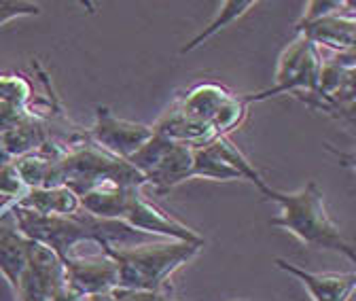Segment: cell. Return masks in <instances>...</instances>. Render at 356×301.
Segmentation results:
<instances>
[{
  "mask_svg": "<svg viewBox=\"0 0 356 301\" xmlns=\"http://www.w3.org/2000/svg\"><path fill=\"white\" fill-rule=\"evenodd\" d=\"M49 136H51L49 123L32 113H28L24 119H19L15 125H11L9 130L0 132V140H3L5 149L9 151V155L13 159L22 157L26 153L38 151L40 145Z\"/></svg>",
  "mask_w": 356,
  "mask_h": 301,
  "instance_id": "cell-17",
  "label": "cell"
},
{
  "mask_svg": "<svg viewBox=\"0 0 356 301\" xmlns=\"http://www.w3.org/2000/svg\"><path fill=\"white\" fill-rule=\"evenodd\" d=\"M70 297L87 293H111L119 286V268L108 254L68 257L64 261Z\"/></svg>",
  "mask_w": 356,
  "mask_h": 301,
  "instance_id": "cell-10",
  "label": "cell"
},
{
  "mask_svg": "<svg viewBox=\"0 0 356 301\" xmlns=\"http://www.w3.org/2000/svg\"><path fill=\"white\" fill-rule=\"evenodd\" d=\"M229 98H232V92L227 88L208 81V83H200L195 88H191L185 96H181L174 102V106L187 119L212 123L220 106Z\"/></svg>",
  "mask_w": 356,
  "mask_h": 301,
  "instance_id": "cell-16",
  "label": "cell"
},
{
  "mask_svg": "<svg viewBox=\"0 0 356 301\" xmlns=\"http://www.w3.org/2000/svg\"><path fill=\"white\" fill-rule=\"evenodd\" d=\"M127 163L140 172L147 179V185H153L159 193H165L191 179L193 147L174 143L153 130V136L127 157Z\"/></svg>",
  "mask_w": 356,
  "mask_h": 301,
  "instance_id": "cell-5",
  "label": "cell"
},
{
  "mask_svg": "<svg viewBox=\"0 0 356 301\" xmlns=\"http://www.w3.org/2000/svg\"><path fill=\"white\" fill-rule=\"evenodd\" d=\"M202 248L204 244L161 240L131 248H117L108 244L102 248V252L117 263L121 288L172 291V274L187 266L191 259H195Z\"/></svg>",
  "mask_w": 356,
  "mask_h": 301,
  "instance_id": "cell-4",
  "label": "cell"
},
{
  "mask_svg": "<svg viewBox=\"0 0 356 301\" xmlns=\"http://www.w3.org/2000/svg\"><path fill=\"white\" fill-rule=\"evenodd\" d=\"M19 231L42 246L51 248L62 263L72 257V248L79 242H96L100 248L115 246L117 242L123 244L131 238H147L145 234L131 229L123 221H106L87 214L79 210L70 217H62V214H38L28 208H22L17 204L11 206Z\"/></svg>",
  "mask_w": 356,
  "mask_h": 301,
  "instance_id": "cell-1",
  "label": "cell"
},
{
  "mask_svg": "<svg viewBox=\"0 0 356 301\" xmlns=\"http://www.w3.org/2000/svg\"><path fill=\"white\" fill-rule=\"evenodd\" d=\"M352 3H346V0H312V3L305 5L303 17L295 24V30L312 24V22H318L327 15L333 13H343V9H352Z\"/></svg>",
  "mask_w": 356,
  "mask_h": 301,
  "instance_id": "cell-24",
  "label": "cell"
},
{
  "mask_svg": "<svg viewBox=\"0 0 356 301\" xmlns=\"http://www.w3.org/2000/svg\"><path fill=\"white\" fill-rule=\"evenodd\" d=\"M64 145V153L51 163V172L44 187H68L79 197L106 183L123 187L147 185V179L125 159L98 147L87 132H72Z\"/></svg>",
  "mask_w": 356,
  "mask_h": 301,
  "instance_id": "cell-2",
  "label": "cell"
},
{
  "mask_svg": "<svg viewBox=\"0 0 356 301\" xmlns=\"http://www.w3.org/2000/svg\"><path fill=\"white\" fill-rule=\"evenodd\" d=\"M191 179H210V181H242L234 168L218 159L208 147H193V165Z\"/></svg>",
  "mask_w": 356,
  "mask_h": 301,
  "instance_id": "cell-21",
  "label": "cell"
},
{
  "mask_svg": "<svg viewBox=\"0 0 356 301\" xmlns=\"http://www.w3.org/2000/svg\"><path fill=\"white\" fill-rule=\"evenodd\" d=\"M26 185L22 183L19 174H17V170L11 163H5V165H0V197H7L11 200L13 204L26 193Z\"/></svg>",
  "mask_w": 356,
  "mask_h": 301,
  "instance_id": "cell-25",
  "label": "cell"
},
{
  "mask_svg": "<svg viewBox=\"0 0 356 301\" xmlns=\"http://www.w3.org/2000/svg\"><path fill=\"white\" fill-rule=\"evenodd\" d=\"M13 161V157L9 155V151L5 149V145H3V140H0V165H5V163H11Z\"/></svg>",
  "mask_w": 356,
  "mask_h": 301,
  "instance_id": "cell-29",
  "label": "cell"
},
{
  "mask_svg": "<svg viewBox=\"0 0 356 301\" xmlns=\"http://www.w3.org/2000/svg\"><path fill=\"white\" fill-rule=\"evenodd\" d=\"M11 204H13L11 200H7V197H0V212H3L5 208H9Z\"/></svg>",
  "mask_w": 356,
  "mask_h": 301,
  "instance_id": "cell-30",
  "label": "cell"
},
{
  "mask_svg": "<svg viewBox=\"0 0 356 301\" xmlns=\"http://www.w3.org/2000/svg\"><path fill=\"white\" fill-rule=\"evenodd\" d=\"M218 159H222L225 161L229 168H234L238 174L242 177V181H248V183H252V185H257V189L261 191L267 183H265V179L261 177V172L254 168V163H250V159L227 138V136H218V138H214L210 145H206Z\"/></svg>",
  "mask_w": 356,
  "mask_h": 301,
  "instance_id": "cell-20",
  "label": "cell"
},
{
  "mask_svg": "<svg viewBox=\"0 0 356 301\" xmlns=\"http://www.w3.org/2000/svg\"><path fill=\"white\" fill-rule=\"evenodd\" d=\"M276 268L301 280L314 301H350L356 291V274H335V272H307L289 263L286 259H276Z\"/></svg>",
  "mask_w": 356,
  "mask_h": 301,
  "instance_id": "cell-11",
  "label": "cell"
},
{
  "mask_svg": "<svg viewBox=\"0 0 356 301\" xmlns=\"http://www.w3.org/2000/svg\"><path fill=\"white\" fill-rule=\"evenodd\" d=\"M123 223H127L131 229H136L145 236H161L165 240H178V242H191V244H204V238L174 219L172 214L163 212L157 204L149 202L140 191L131 197L129 208L123 217Z\"/></svg>",
  "mask_w": 356,
  "mask_h": 301,
  "instance_id": "cell-9",
  "label": "cell"
},
{
  "mask_svg": "<svg viewBox=\"0 0 356 301\" xmlns=\"http://www.w3.org/2000/svg\"><path fill=\"white\" fill-rule=\"evenodd\" d=\"M261 193L270 202H276L280 206V214L270 221L274 227L286 229L305 246L339 252L354 263V244L341 234V229L329 217L325 195L314 181H309L303 189L293 193L278 191L270 185H265Z\"/></svg>",
  "mask_w": 356,
  "mask_h": 301,
  "instance_id": "cell-3",
  "label": "cell"
},
{
  "mask_svg": "<svg viewBox=\"0 0 356 301\" xmlns=\"http://www.w3.org/2000/svg\"><path fill=\"white\" fill-rule=\"evenodd\" d=\"M11 206L0 212V274L9 280L15 291L22 274L28 268L30 240L19 231Z\"/></svg>",
  "mask_w": 356,
  "mask_h": 301,
  "instance_id": "cell-12",
  "label": "cell"
},
{
  "mask_svg": "<svg viewBox=\"0 0 356 301\" xmlns=\"http://www.w3.org/2000/svg\"><path fill=\"white\" fill-rule=\"evenodd\" d=\"M297 34L305 36L314 47H327L333 54L352 51L356 42V17L354 11L333 13L318 22H312L299 30Z\"/></svg>",
  "mask_w": 356,
  "mask_h": 301,
  "instance_id": "cell-13",
  "label": "cell"
},
{
  "mask_svg": "<svg viewBox=\"0 0 356 301\" xmlns=\"http://www.w3.org/2000/svg\"><path fill=\"white\" fill-rule=\"evenodd\" d=\"M68 301H115L113 291L111 293H87V295H74Z\"/></svg>",
  "mask_w": 356,
  "mask_h": 301,
  "instance_id": "cell-28",
  "label": "cell"
},
{
  "mask_svg": "<svg viewBox=\"0 0 356 301\" xmlns=\"http://www.w3.org/2000/svg\"><path fill=\"white\" fill-rule=\"evenodd\" d=\"M22 301H68L66 270L60 257L38 242L28 244V268L15 288Z\"/></svg>",
  "mask_w": 356,
  "mask_h": 301,
  "instance_id": "cell-7",
  "label": "cell"
},
{
  "mask_svg": "<svg viewBox=\"0 0 356 301\" xmlns=\"http://www.w3.org/2000/svg\"><path fill=\"white\" fill-rule=\"evenodd\" d=\"M51 163L54 161L49 157H44L38 151L26 153V155L13 159V165L17 170L22 183L26 185V189H38V187L47 185L49 172H51Z\"/></svg>",
  "mask_w": 356,
  "mask_h": 301,
  "instance_id": "cell-22",
  "label": "cell"
},
{
  "mask_svg": "<svg viewBox=\"0 0 356 301\" xmlns=\"http://www.w3.org/2000/svg\"><path fill=\"white\" fill-rule=\"evenodd\" d=\"M257 7V0H229V3H222L220 7H218V11H216V15L210 19V24L197 34V36H193L187 45L181 49V54H189V51H193V49H197L204 40H208V38H212L216 32H220V30H225L227 26H232L234 22H238L240 17H244L250 9H254Z\"/></svg>",
  "mask_w": 356,
  "mask_h": 301,
  "instance_id": "cell-19",
  "label": "cell"
},
{
  "mask_svg": "<svg viewBox=\"0 0 356 301\" xmlns=\"http://www.w3.org/2000/svg\"><path fill=\"white\" fill-rule=\"evenodd\" d=\"M138 191H140L138 187H123L117 183H106V185H100L79 197L81 210L92 214V217H98V219L123 221L131 197Z\"/></svg>",
  "mask_w": 356,
  "mask_h": 301,
  "instance_id": "cell-14",
  "label": "cell"
},
{
  "mask_svg": "<svg viewBox=\"0 0 356 301\" xmlns=\"http://www.w3.org/2000/svg\"><path fill=\"white\" fill-rule=\"evenodd\" d=\"M153 130L163 134L165 138H170L174 143L189 145V147H206L214 138H218L212 123L187 119L185 115H181V111H178L174 104L157 119Z\"/></svg>",
  "mask_w": 356,
  "mask_h": 301,
  "instance_id": "cell-15",
  "label": "cell"
},
{
  "mask_svg": "<svg viewBox=\"0 0 356 301\" xmlns=\"http://www.w3.org/2000/svg\"><path fill=\"white\" fill-rule=\"evenodd\" d=\"M40 7L34 3H26V0H0V28L5 24L19 19V17H32L40 15Z\"/></svg>",
  "mask_w": 356,
  "mask_h": 301,
  "instance_id": "cell-26",
  "label": "cell"
},
{
  "mask_svg": "<svg viewBox=\"0 0 356 301\" xmlns=\"http://www.w3.org/2000/svg\"><path fill=\"white\" fill-rule=\"evenodd\" d=\"M87 134L98 147L127 161L153 136V125L127 121L117 117L108 106H96V121Z\"/></svg>",
  "mask_w": 356,
  "mask_h": 301,
  "instance_id": "cell-8",
  "label": "cell"
},
{
  "mask_svg": "<svg viewBox=\"0 0 356 301\" xmlns=\"http://www.w3.org/2000/svg\"><path fill=\"white\" fill-rule=\"evenodd\" d=\"M115 301H185L172 297V291H138V288H121L113 291Z\"/></svg>",
  "mask_w": 356,
  "mask_h": 301,
  "instance_id": "cell-27",
  "label": "cell"
},
{
  "mask_svg": "<svg viewBox=\"0 0 356 301\" xmlns=\"http://www.w3.org/2000/svg\"><path fill=\"white\" fill-rule=\"evenodd\" d=\"M15 204L38 214H62V217H70V214H76L81 210L79 195L68 187L28 189Z\"/></svg>",
  "mask_w": 356,
  "mask_h": 301,
  "instance_id": "cell-18",
  "label": "cell"
},
{
  "mask_svg": "<svg viewBox=\"0 0 356 301\" xmlns=\"http://www.w3.org/2000/svg\"><path fill=\"white\" fill-rule=\"evenodd\" d=\"M323 66V56L318 47H314L312 42L297 34V38L282 51L274 76V85L270 90H263L259 94L242 96L246 104L250 102H261L267 98H274L280 94H295L299 96H312L316 94L318 85V74Z\"/></svg>",
  "mask_w": 356,
  "mask_h": 301,
  "instance_id": "cell-6",
  "label": "cell"
},
{
  "mask_svg": "<svg viewBox=\"0 0 356 301\" xmlns=\"http://www.w3.org/2000/svg\"><path fill=\"white\" fill-rule=\"evenodd\" d=\"M246 115H248V104L244 102V98L232 94V98L220 106V111L216 113V117L212 121L214 132L218 136H227L229 132L238 130V127L244 123Z\"/></svg>",
  "mask_w": 356,
  "mask_h": 301,
  "instance_id": "cell-23",
  "label": "cell"
}]
</instances>
